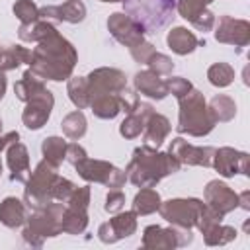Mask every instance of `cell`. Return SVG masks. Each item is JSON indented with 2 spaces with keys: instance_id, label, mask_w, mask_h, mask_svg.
<instances>
[{
  "instance_id": "1",
  "label": "cell",
  "mask_w": 250,
  "mask_h": 250,
  "mask_svg": "<svg viewBox=\"0 0 250 250\" xmlns=\"http://www.w3.org/2000/svg\"><path fill=\"white\" fill-rule=\"evenodd\" d=\"M76 61L78 55L74 45L57 31L37 43V47L31 51V62L27 70L39 80L62 82L72 76Z\"/></svg>"
},
{
  "instance_id": "2",
  "label": "cell",
  "mask_w": 250,
  "mask_h": 250,
  "mask_svg": "<svg viewBox=\"0 0 250 250\" xmlns=\"http://www.w3.org/2000/svg\"><path fill=\"white\" fill-rule=\"evenodd\" d=\"M180 168H182V164L170 152H160L154 146L143 145L133 150V156L127 164L125 174L133 186L152 188L162 178L180 172Z\"/></svg>"
},
{
  "instance_id": "3",
  "label": "cell",
  "mask_w": 250,
  "mask_h": 250,
  "mask_svg": "<svg viewBox=\"0 0 250 250\" xmlns=\"http://www.w3.org/2000/svg\"><path fill=\"white\" fill-rule=\"evenodd\" d=\"M180 102V113H178V133L189 135V137H205L213 131L217 125L215 119L209 113L207 102L203 94L195 88H191L186 96L178 98Z\"/></svg>"
},
{
  "instance_id": "4",
  "label": "cell",
  "mask_w": 250,
  "mask_h": 250,
  "mask_svg": "<svg viewBox=\"0 0 250 250\" xmlns=\"http://www.w3.org/2000/svg\"><path fill=\"white\" fill-rule=\"evenodd\" d=\"M62 213L64 205L61 201H51L49 205L35 209L27 219L23 227V240L31 248H41L45 238L59 236L62 232Z\"/></svg>"
},
{
  "instance_id": "5",
  "label": "cell",
  "mask_w": 250,
  "mask_h": 250,
  "mask_svg": "<svg viewBox=\"0 0 250 250\" xmlns=\"http://www.w3.org/2000/svg\"><path fill=\"white\" fill-rule=\"evenodd\" d=\"M123 8L145 31H158L172 20L176 0H123Z\"/></svg>"
},
{
  "instance_id": "6",
  "label": "cell",
  "mask_w": 250,
  "mask_h": 250,
  "mask_svg": "<svg viewBox=\"0 0 250 250\" xmlns=\"http://www.w3.org/2000/svg\"><path fill=\"white\" fill-rule=\"evenodd\" d=\"M59 168L53 166L51 162H47L45 158L35 166V170L29 174L27 182H25V189H23V201L29 209H41L45 205H49L53 199V184L57 180Z\"/></svg>"
},
{
  "instance_id": "7",
  "label": "cell",
  "mask_w": 250,
  "mask_h": 250,
  "mask_svg": "<svg viewBox=\"0 0 250 250\" xmlns=\"http://www.w3.org/2000/svg\"><path fill=\"white\" fill-rule=\"evenodd\" d=\"M205 203L195 197H176L162 201L158 207V213L164 221H168L172 227L180 229H193L197 225V219L203 211Z\"/></svg>"
},
{
  "instance_id": "8",
  "label": "cell",
  "mask_w": 250,
  "mask_h": 250,
  "mask_svg": "<svg viewBox=\"0 0 250 250\" xmlns=\"http://www.w3.org/2000/svg\"><path fill=\"white\" fill-rule=\"evenodd\" d=\"M74 168H76V172L82 180H86L90 184L92 182L94 184H104L105 188H111V189L123 188V184L127 180V174L123 170H119L117 166H113L111 162H105V160L84 158Z\"/></svg>"
},
{
  "instance_id": "9",
  "label": "cell",
  "mask_w": 250,
  "mask_h": 250,
  "mask_svg": "<svg viewBox=\"0 0 250 250\" xmlns=\"http://www.w3.org/2000/svg\"><path fill=\"white\" fill-rule=\"evenodd\" d=\"M191 240V230L180 227L164 229L158 225H148L143 232V248L146 250H174L180 246H188Z\"/></svg>"
},
{
  "instance_id": "10",
  "label": "cell",
  "mask_w": 250,
  "mask_h": 250,
  "mask_svg": "<svg viewBox=\"0 0 250 250\" xmlns=\"http://www.w3.org/2000/svg\"><path fill=\"white\" fill-rule=\"evenodd\" d=\"M107 29L117 43L129 49L145 41V33H146L145 27L139 21H135L131 16H127L125 12H113L107 18Z\"/></svg>"
},
{
  "instance_id": "11",
  "label": "cell",
  "mask_w": 250,
  "mask_h": 250,
  "mask_svg": "<svg viewBox=\"0 0 250 250\" xmlns=\"http://www.w3.org/2000/svg\"><path fill=\"white\" fill-rule=\"evenodd\" d=\"M88 94L90 100L94 96L100 94H119L123 88H127V76L125 72H121L119 68H109V66H102L92 70L88 76Z\"/></svg>"
},
{
  "instance_id": "12",
  "label": "cell",
  "mask_w": 250,
  "mask_h": 250,
  "mask_svg": "<svg viewBox=\"0 0 250 250\" xmlns=\"http://www.w3.org/2000/svg\"><path fill=\"white\" fill-rule=\"evenodd\" d=\"M168 152H170V154H172L180 164L211 168L215 148H213V146H195V145L188 143L186 139L176 137V139H172Z\"/></svg>"
},
{
  "instance_id": "13",
  "label": "cell",
  "mask_w": 250,
  "mask_h": 250,
  "mask_svg": "<svg viewBox=\"0 0 250 250\" xmlns=\"http://www.w3.org/2000/svg\"><path fill=\"white\" fill-rule=\"evenodd\" d=\"M248 160L250 156L242 150H236L232 146H221L215 148L213 154V168L223 176V178H232L234 174H244L248 176Z\"/></svg>"
},
{
  "instance_id": "14",
  "label": "cell",
  "mask_w": 250,
  "mask_h": 250,
  "mask_svg": "<svg viewBox=\"0 0 250 250\" xmlns=\"http://www.w3.org/2000/svg\"><path fill=\"white\" fill-rule=\"evenodd\" d=\"M203 197H205V205L211 207L221 217H225L227 213H230V211H234L238 207V193L232 191L221 180H211L205 186Z\"/></svg>"
},
{
  "instance_id": "15",
  "label": "cell",
  "mask_w": 250,
  "mask_h": 250,
  "mask_svg": "<svg viewBox=\"0 0 250 250\" xmlns=\"http://www.w3.org/2000/svg\"><path fill=\"white\" fill-rule=\"evenodd\" d=\"M135 230H137V213L135 211H125V213L117 211V215L113 219L100 225L98 236L104 244H113L121 238L135 234Z\"/></svg>"
},
{
  "instance_id": "16",
  "label": "cell",
  "mask_w": 250,
  "mask_h": 250,
  "mask_svg": "<svg viewBox=\"0 0 250 250\" xmlns=\"http://www.w3.org/2000/svg\"><path fill=\"white\" fill-rule=\"evenodd\" d=\"M215 39L219 43L246 47L250 43V23L246 20H236L232 16H221L217 23Z\"/></svg>"
},
{
  "instance_id": "17",
  "label": "cell",
  "mask_w": 250,
  "mask_h": 250,
  "mask_svg": "<svg viewBox=\"0 0 250 250\" xmlns=\"http://www.w3.org/2000/svg\"><path fill=\"white\" fill-rule=\"evenodd\" d=\"M53 105H55V98H53V94H51L49 90H47L45 94H41V96L29 100V102H25V109H23V113H21L23 125H25L27 129H33V131L41 129V127L49 121Z\"/></svg>"
},
{
  "instance_id": "18",
  "label": "cell",
  "mask_w": 250,
  "mask_h": 250,
  "mask_svg": "<svg viewBox=\"0 0 250 250\" xmlns=\"http://www.w3.org/2000/svg\"><path fill=\"white\" fill-rule=\"evenodd\" d=\"M39 18L51 23H80L86 18V6L82 0H66L59 6H43L39 8Z\"/></svg>"
},
{
  "instance_id": "19",
  "label": "cell",
  "mask_w": 250,
  "mask_h": 250,
  "mask_svg": "<svg viewBox=\"0 0 250 250\" xmlns=\"http://www.w3.org/2000/svg\"><path fill=\"white\" fill-rule=\"evenodd\" d=\"M6 162L10 168V180L12 182H27L29 174H31V166H29V152L25 148L23 143L14 141L6 146Z\"/></svg>"
},
{
  "instance_id": "20",
  "label": "cell",
  "mask_w": 250,
  "mask_h": 250,
  "mask_svg": "<svg viewBox=\"0 0 250 250\" xmlns=\"http://www.w3.org/2000/svg\"><path fill=\"white\" fill-rule=\"evenodd\" d=\"M172 131V125L168 121V117H164L162 113H156L154 109L148 113L146 121H145V129H143V145H148V146H154L158 148L166 137L170 135Z\"/></svg>"
},
{
  "instance_id": "21",
  "label": "cell",
  "mask_w": 250,
  "mask_h": 250,
  "mask_svg": "<svg viewBox=\"0 0 250 250\" xmlns=\"http://www.w3.org/2000/svg\"><path fill=\"white\" fill-rule=\"evenodd\" d=\"M133 84H135V90L141 92L143 96L150 98V100H164L168 96V86H166V80L160 78V74L152 72V70H139L135 76H133Z\"/></svg>"
},
{
  "instance_id": "22",
  "label": "cell",
  "mask_w": 250,
  "mask_h": 250,
  "mask_svg": "<svg viewBox=\"0 0 250 250\" xmlns=\"http://www.w3.org/2000/svg\"><path fill=\"white\" fill-rule=\"evenodd\" d=\"M166 43H168V47H170L176 55H189V53H193L199 45H205V41H199L188 27H182V25L172 27V29L168 31Z\"/></svg>"
},
{
  "instance_id": "23",
  "label": "cell",
  "mask_w": 250,
  "mask_h": 250,
  "mask_svg": "<svg viewBox=\"0 0 250 250\" xmlns=\"http://www.w3.org/2000/svg\"><path fill=\"white\" fill-rule=\"evenodd\" d=\"M25 207V201H20L18 197H4L0 203V223L8 229H20L27 219Z\"/></svg>"
},
{
  "instance_id": "24",
  "label": "cell",
  "mask_w": 250,
  "mask_h": 250,
  "mask_svg": "<svg viewBox=\"0 0 250 250\" xmlns=\"http://www.w3.org/2000/svg\"><path fill=\"white\" fill-rule=\"evenodd\" d=\"M154 107L150 104H139V107L133 111V113H127V117L123 119V123L119 125V133L121 137L125 139H137L141 137L143 129H145V121L148 117V113L152 111Z\"/></svg>"
},
{
  "instance_id": "25",
  "label": "cell",
  "mask_w": 250,
  "mask_h": 250,
  "mask_svg": "<svg viewBox=\"0 0 250 250\" xmlns=\"http://www.w3.org/2000/svg\"><path fill=\"white\" fill-rule=\"evenodd\" d=\"M57 33L55 23L47 21V20H37L31 23H21L18 27V37L25 43H39L43 39H47L49 35Z\"/></svg>"
},
{
  "instance_id": "26",
  "label": "cell",
  "mask_w": 250,
  "mask_h": 250,
  "mask_svg": "<svg viewBox=\"0 0 250 250\" xmlns=\"http://www.w3.org/2000/svg\"><path fill=\"white\" fill-rule=\"evenodd\" d=\"M45 92H47V88H45L43 80L33 76L29 70H25L23 76L14 84V94L21 102H29V100H33V98H37V96H41Z\"/></svg>"
},
{
  "instance_id": "27",
  "label": "cell",
  "mask_w": 250,
  "mask_h": 250,
  "mask_svg": "<svg viewBox=\"0 0 250 250\" xmlns=\"http://www.w3.org/2000/svg\"><path fill=\"white\" fill-rule=\"evenodd\" d=\"M88 107L100 119H113L121 111L119 94H100V96H94L90 100V105Z\"/></svg>"
},
{
  "instance_id": "28",
  "label": "cell",
  "mask_w": 250,
  "mask_h": 250,
  "mask_svg": "<svg viewBox=\"0 0 250 250\" xmlns=\"http://www.w3.org/2000/svg\"><path fill=\"white\" fill-rule=\"evenodd\" d=\"M29 64L31 62V51L21 47V45H10L6 49H0V70H16L20 64Z\"/></svg>"
},
{
  "instance_id": "29",
  "label": "cell",
  "mask_w": 250,
  "mask_h": 250,
  "mask_svg": "<svg viewBox=\"0 0 250 250\" xmlns=\"http://www.w3.org/2000/svg\"><path fill=\"white\" fill-rule=\"evenodd\" d=\"M162 199L158 195L156 189L152 188H141V191H137V195L133 197V211L137 213V217L141 215H152L158 211Z\"/></svg>"
},
{
  "instance_id": "30",
  "label": "cell",
  "mask_w": 250,
  "mask_h": 250,
  "mask_svg": "<svg viewBox=\"0 0 250 250\" xmlns=\"http://www.w3.org/2000/svg\"><path fill=\"white\" fill-rule=\"evenodd\" d=\"M207 107H209V113L215 119V123H227V121H230L236 115V104H234V100L229 98V96H225V94L215 96L207 104Z\"/></svg>"
},
{
  "instance_id": "31",
  "label": "cell",
  "mask_w": 250,
  "mask_h": 250,
  "mask_svg": "<svg viewBox=\"0 0 250 250\" xmlns=\"http://www.w3.org/2000/svg\"><path fill=\"white\" fill-rule=\"evenodd\" d=\"M88 227V209L64 207L62 213V232L66 234H82Z\"/></svg>"
},
{
  "instance_id": "32",
  "label": "cell",
  "mask_w": 250,
  "mask_h": 250,
  "mask_svg": "<svg viewBox=\"0 0 250 250\" xmlns=\"http://www.w3.org/2000/svg\"><path fill=\"white\" fill-rule=\"evenodd\" d=\"M86 127H88V123H86V117H84V113H82L80 109L70 111V113L64 115L62 121H61V129H62L64 137H68L70 141L82 139V137L86 135Z\"/></svg>"
},
{
  "instance_id": "33",
  "label": "cell",
  "mask_w": 250,
  "mask_h": 250,
  "mask_svg": "<svg viewBox=\"0 0 250 250\" xmlns=\"http://www.w3.org/2000/svg\"><path fill=\"white\" fill-rule=\"evenodd\" d=\"M66 92L70 102L78 107L84 109L90 105V94H88V80L86 76H70L68 84H66Z\"/></svg>"
},
{
  "instance_id": "34",
  "label": "cell",
  "mask_w": 250,
  "mask_h": 250,
  "mask_svg": "<svg viewBox=\"0 0 250 250\" xmlns=\"http://www.w3.org/2000/svg\"><path fill=\"white\" fill-rule=\"evenodd\" d=\"M41 152L43 158L47 162H51L53 166H61L64 160V152H66V141L62 137H47L41 143Z\"/></svg>"
},
{
  "instance_id": "35",
  "label": "cell",
  "mask_w": 250,
  "mask_h": 250,
  "mask_svg": "<svg viewBox=\"0 0 250 250\" xmlns=\"http://www.w3.org/2000/svg\"><path fill=\"white\" fill-rule=\"evenodd\" d=\"M203 238H205V244L207 246H223L230 240L236 238V229L229 227V225H221V223H215L213 227H209L205 232H203Z\"/></svg>"
},
{
  "instance_id": "36",
  "label": "cell",
  "mask_w": 250,
  "mask_h": 250,
  "mask_svg": "<svg viewBox=\"0 0 250 250\" xmlns=\"http://www.w3.org/2000/svg\"><path fill=\"white\" fill-rule=\"evenodd\" d=\"M207 78L217 88H227L234 80V68L229 62H215L207 68Z\"/></svg>"
},
{
  "instance_id": "37",
  "label": "cell",
  "mask_w": 250,
  "mask_h": 250,
  "mask_svg": "<svg viewBox=\"0 0 250 250\" xmlns=\"http://www.w3.org/2000/svg\"><path fill=\"white\" fill-rule=\"evenodd\" d=\"M213 0H178L176 2V8H178V14L188 20L189 23H193L199 16H203L207 12V6L211 4Z\"/></svg>"
},
{
  "instance_id": "38",
  "label": "cell",
  "mask_w": 250,
  "mask_h": 250,
  "mask_svg": "<svg viewBox=\"0 0 250 250\" xmlns=\"http://www.w3.org/2000/svg\"><path fill=\"white\" fill-rule=\"evenodd\" d=\"M12 10H14V16L21 23H31V21L41 20L39 18V8H37V4L33 0H16Z\"/></svg>"
},
{
  "instance_id": "39",
  "label": "cell",
  "mask_w": 250,
  "mask_h": 250,
  "mask_svg": "<svg viewBox=\"0 0 250 250\" xmlns=\"http://www.w3.org/2000/svg\"><path fill=\"white\" fill-rule=\"evenodd\" d=\"M146 66H148V70H152V72H156V74H170L172 70H174V62H172V59L170 57H166V55H162V53H158V51H154L152 55H150V59L146 61Z\"/></svg>"
},
{
  "instance_id": "40",
  "label": "cell",
  "mask_w": 250,
  "mask_h": 250,
  "mask_svg": "<svg viewBox=\"0 0 250 250\" xmlns=\"http://www.w3.org/2000/svg\"><path fill=\"white\" fill-rule=\"evenodd\" d=\"M74 184L70 182V180H66V178H62V176H57V180H55V184H53V189H51V193H53V199L55 201H61V203H66V199L70 197V193L74 191Z\"/></svg>"
},
{
  "instance_id": "41",
  "label": "cell",
  "mask_w": 250,
  "mask_h": 250,
  "mask_svg": "<svg viewBox=\"0 0 250 250\" xmlns=\"http://www.w3.org/2000/svg\"><path fill=\"white\" fill-rule=\"evenodd\" d=\"M68 207H76V209H88L90 205V186H76L74 191L70 193V197L66 199Z\"/></svg>"
},
{
  "instance_id": "42",
  "label": "cell",
  "mask_w": 250,
  "mask_h": 250,
  "mask_svg": "<svg viewBox=\"0 0 250 250\" xmlns=\"http://www.w3.org/2000/svg\"><path fill=\"white\" fill-rule=\"evenodd\" d=\"M166 86H168V94H172V96H176V98L186 96V94L193 88V84H191L189 80L182 78V76H172V78H168V80H166Z\"/></svg>"
},
{
  "instance_id": "43",
  "label": "cell",
  "mask_w": 250,
  "mask_h": 250,
  "mask_svg": "<svg viewBox=\"0 0 250 250\" xmlns=\"http://www.w3.org/2000/svg\"><path fill=\"white\" fill-rule=\"evenodd\" d=\"M119 104H121V111H125V113H133L137 107H139V96L133 92V90H129V88H123L121 92H119Z\"/></svg>"
},
{
  "instance_id": "44",
  "label": "cell",
  "mask_w": 250,
  "mask_h": 250,
  "mask_svg": "<svg viewBox=\"0 0 250 250\" xmlns=\"http://www.w3.org/2000/svg\"><path fill=\"white\" fill-rule=\"evenodd\" d=\"M129 51H131V57H133L137 62L146 64V61L150 59V55H152L156 49H154V45H152V43H148V41H141L139 45L131 47Z\"/></svg>"
},
{
  "instance_id": "45",
  "label": "cell",
  "mask_w": 250,
  "mask_h": 250,
  "mask_svg": "<svg viewBox=\"0 0 250 250\" xmlns=\"http://www.w3.org/2000/svg\"><path fill=\"white\" fill-rule=\"evenodd\" d=\"M123 205H125V195H123V191H119V189H109V193L105 195V205H104V209H105L107 213H117V211L123 209Z\"/></svg>"
},
{
  "instance_id": "46",
  "label": "cell",
  "mask_w": 250,
  "mask_h": 250,
  "mask_svg": "<svg viewBox=\"0 0 250 250\" xmlns=\"http://www.w3.org/2000/svg\"><path fill=\"white\" fill-rule=\"evenodd\" d=\"M84 158H88V154H86V150L78 143H66V152H64V160L66 162H70L72 166H76Z\"/></svg>"
},
{
  "instance_id": "47",
  "label": "cell",
  "mask_w": 250,
  "mask_h": 250,
  "mask_svg": "<svg viewBox=\"0 0 250 250\" xmlns=\"http://www.w3.org/2000/svg\"><path fill=\"white\" fill-rule=\"evenodd\" d=\"M191 25H193L197 31H203V33H205V31H211L213 25H215V14L207 10V12H205L203 16H199Z\"/></svg>"
},
{
  "instance_id": "48",
  "label": "cell",
  "mask_w": 250,
  "mask_h": 250,
  "mask_svg": "<svg viewBox=\"0 0 250 250\" xmlns=\"http://www.w3.org/2000/svg\"><path fill=\"white\" fill-rule=\"evenodd\" d=\"M14 141H20V133H18V131H10V133H6V135H0V152H2L10 143H14Z\"/></svg>"
},
{
  "instance_id": "49",
  "label": "cell",
  "mask_w": 250,
  "mask_h": 250,
  "mask_svg": "<svg viewBox=\"0 0 250 250\" xmlns=\"http://www.w3.org/2000/svg\"><path fill=\"white\" fill-rule=\"evenodd\" d=\"M238 207H242L244 211H250V191H242L238 193Z\"/></svg>"
},
{
  "instance_id": "50",
  "label": "cell",
  "mask_w": 250,
  "mask_h": 250,
  "mask_svg": "<svg viewBox=\"0 0 250 250\" xmlns=\"http://www.w3.org/2000/svg\"><path fill=\"white\" fill-rule=\"evenodd\" d=\"M6 88H8V80H6V72H2V70H0V100L4 98V94H6Z\"/></svg>"
},
{
  "instance_id": "51",
  "label": "cell",
  "mask_w": 250,
  "mask_h": 250,
  "mask_svg": "<svg viewBox=\"0 0 250 250\" xmlns=\"http://www.w3.org/2000/svg\"><path fill=\"white\" fill-rule=\"evenodd\" d=\"M100 2H123V0H100Z\"/></svg>"
},
{
  "instance_id": "52",
  "label": "cell",
  "mask_w": 250,
  "mask_h": 250,
  "mask_svg": "<svg viewBox=\"0 0 250 250\" xmlns=\"http://www.w3.org/2000/svg\"><path fill=\"white\" fill-rule=\"evenodd\" d=\"M0 131H2V119H0Z\"/></svg>"
},
{
  "instance_id": "53",
  "label": "cell",
  "mask_w": 250,
  "mask_h": 250,
  "mask_svg": "<svg viewBox=\"0 0 250 250\" xmlns=\"http://www.w3.org/2000/svg\"><path fill=\"white\" fill-rule=\"evenodd\" d=\"M0 174H2V164H0Z\"/></svg>"
}]
</instances>
